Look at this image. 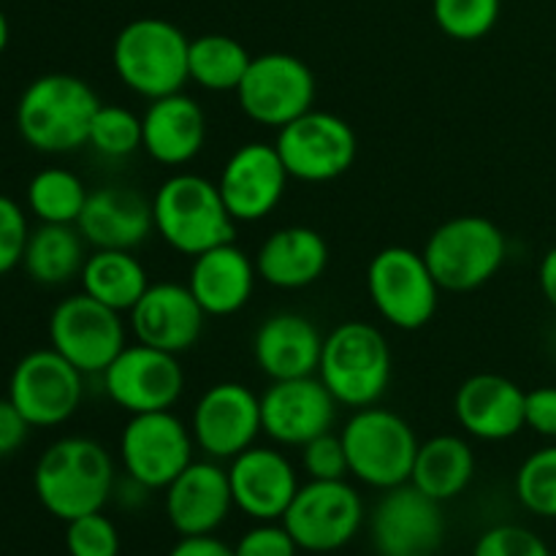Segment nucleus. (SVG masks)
<instances>
[{"instance_id":"obj_27","label":"nucleus","mask_w":556,"mask_h":556,"mask_svg":"<svg viewBox=\"0 0 556 556\" xmlns=\"http://www.w3.org/2000/svg\"><path fill=\"white\" fill-rule=\"evenodd\" d=\"M255 280H258L255 258H250L233 242H226L195 255L188 275V288L206 315L228 318L248 307Z\"/></svg>"},{"instance_id":"obj_37","label":"nucleus","mask_w":556,"mask_h":556,"mask_svg":"<svg viewBox=\"0 0 556 556\" xmlns=\"http://www.w3.org/2000/svg\"><path fill=\"white\" fill-rule=\"evenodd\" d=\"M68 556H119V532L103 510L65 521Z\"/></svg>"},{"instance_id":"obj_9","label":"nucleus","mask_w":556,"mask_h":556,"mask_svg":"<svg viewBox=\"0 0 556 556\" xmlns=\"http://www.w3.org/2000/svg\"><path fill=\"white\" fill-rule=\"evenodd\" d=\"M49 342L79 372L103 375L128 345L123 313L106 307L85 291L65 296L49 315Z\"/></svg>"},{"instance_id":"obj_20","label":"nucleus","mask_w":556,"mask_h":556,"mask_svg":"<svg viewBox=\"0 0 556 556\" xmlns=\"http://www.w3.org/2000/svg\"><path fill=\"white\" fill-rule=\"evenodd\" d=\"M130 334L141 345L179 356L199 342L206 313L195 302L188 282H150L144 296L130 309Z\"/></svg>"},{"instance_id":"obj_30","label":"nucleus","mask_w":556,"mask_h":556,"mask_svg":"<svg viewBox=\"0 0 556 556\" xmlns=\"http://www.w3.org/2000/svg\"><path fill=\"white\" fill-rule=\"evenodd\" d=\"M79 280L87 296L117 313H130L150 288V277L134 250H92Z\"/></svg>"},{"instance_id":"obj_10","label":"nucleus","mask_w":556,"mask_h":556,"mask_svg":"<svg viewBox=\"0 0 556 556\" xmlns=\"http://www.w3.org/2000/svg\"><path fill=\"white\" fill-rule=\"evenodd\" d=\"M275 147L288 177L320 185L351 172L358 141L351 123L340 114L309 109L307 114L277 130Z\"/></svg>"},{"instance_id":"obj_14","label":"nucleus","mask_w":556,"mask_h":556,"mask_svg":"<svg viewBox=\"0 0 556 556\" xmlns=\"http://www.w3.org/2000/svg\"><path fill=\"white\" fill-rule=\"evenodd\" d=\"M193 432L172 410L130 416L119 434L125 472L150 492L166 489L193 462Z\"/></svg>"},{"instance_id":"obj_28","label":"nucleus","mask_w":556,"mask_h":556,"mask_svg":"<svg viewBox=\"0 0 556 556\" xmlns=\"http://www.w3.org/2000/svg\"><path fill=\"white\" fill-rule=\"evenodd\" d=\"M329 266V244L309 226H286L271 231L255 255L261 280L280 291H302L324 277Z\"/></svg>"},{"instance_id":"obj_19","label":"nucleus","mask_w":556,"mask_h":556,"mask_svg":"<svg viewBox=\"0 0 556 556\" xmlns=\"http://www.w3.org/2000/svg\"><path fill=\"white\" fill-rule=\"evenodd\" d=\"M288 172L275 144L248 141L228 155L217 188L237 223H258L280 206Z\"/></svg>"},{"instance_id":"obj_26","label":"nucleus","mask_w":556,"mask_h":556,"mask_svg":"<svg viewBox=\"0 0 556 556\" xmlns=\"http://www.w3.org/2000/svg\"><path fill=\"white\" fill-rule=\"evenodd\" d=\"M141 150L161 166H185L206 141V114L199 101L185 92L163 96L150 101L141 114Z\"/></svg>"},{"instance_id":"obj_29","label":"nucleus","mask_w":556,"mask_h":556,"mask_svg":"<svg viewBox=\"0 0 556 556\" xmlns=\"http://www.w3.org/2000/svg\"><path fill=\"white\" fill-rule=\"evenodd\" d=\"M476 478V451L459 434H438L418 445L410 483L438 503L459 497Z\"/></svg>"},{"instance_id":"obj_7","label":"nucleus","mask_w":556,"mask_h":556,"mask_svg":"<svg viewBox=\"0 0 556 556\" xmlns=\"http://www.w3.org/2000/svg\"><path fill=\"white\" fill-rule=\"evenodd\" d=\"M348 470L367 486L394 489L410 481L418 454V438L410 424L394 410L369 405L348 418L340 432Z\"/></svg>"},{"instance_id":"obj_17","label":"nucleus","mask_w":556,"mask_h":556,"mask_svg":"<svg viewBox=\"0 0 556 556\" xmlns=\"http://www.w3.org/2000/svg\"><path fill=\"white\" fill-rule=\"evenodd\" d=\"M195 448L206 459L231 462L253 448L261 427V396L244 383H215L199 396L190 421Z\"/></svg>"},{"instance_id":"obj_25","label":"nucleus","mask_w":556,"mask_h":556,"mask_svg":"<svg viewBox=\"0 0 556 556\" xmlns=\"http://www.w3.org/2000/svg\"><path fill=\"white\" fill-rule=\"evenodd\" d=\"M324 340L318 326L299 313H275L253 337V358L269 380H296L318 375Z\"/></svg>"},{"instance_id":"obj_6","label":"nucleus","mask_w":556,"mask_h":556,"mask_svg":"<svg viewBox=\"0 0 556 556\" xmlns=\"http://www.w3.org/2000/svg\"><path fill=\"white\" fill-rule=\"evenodd\" d=\"M421 253L440 291L470 293L497 277L508 242L489 217L459 215L434 228Z\"/></svg>"},{"instance_id":"obj_12","label":"nucleus","mask_w":556,"mask_h":556,"mask_svg":"<svg viewBox=\"0 0 556 556\" xmlns=\"http://www.w3.org/2000/svg\"><path fill=\"white\" fill-rule=\"evenodd\" d=\"M237 101L253 123L280 130L313 109L315 74L296 54H258L237 87Z\"/></svg>"},{"instance_id":"obj_34","label":"nucleus","mask_w":556,"mask_h":556,"mask_svg":"<svg viewBox=\"0 0 556 556\" xmlns=\"http://www.w3.org/2000/svg\"><path fill=\"white\" fill-rule=\"evenodd\" d=\"M141 117L119 103H101L90 123L87 144L109 161L130 157L141 150Z\"/></svg>"},{"instance_id":"obj_22","label":"nucleus","mask_w":556,"mask_h":556,"mask_svg":"<svg viewBox=\"0 0 556 556\" xmlns=\"http://www.w3.org/2000/svg\"><path fill=\"white\" fill-rule=\"evenodd\" d=\"M163 492L168 525L182 538L215 535L233 508L228 470H223L215 459H193Z\"/></svg>"},{"instance_id":"obj_15","label":"nucleus","mask_w":556,"mask_h":556,"mask_svg":"<svg viewBox=\"0 0 556 556\" xmlns=\"http://www.w3.org/2000/svg\"><path fill=\"white\" fill-rule=\"evenodd\" d=\"M443 503L410 481L386 489L369 516V538L378 556H434L443 546Z\"/></svg>"},{"instance_id":"obj_43","label":"nucleus","mask_w":556,"mask_h":556,"mask_svg":"<svg viewBox=\"0 0 556 556\" xmlns=\"http://www.w3.org/2000/svg\"><path fill=\"white\" fill-rule=\"evenodd\" d=\"M30 429L33 427L27 424V418L16 410V405L9 396L0 400V459L16 454L25 445Z\"/></svg>"},{"instance_id":"obj_46","label":"nucleus","mask_w":556,"mask_h":556,"mask_svg":"<svg viewBox=\"0 0 556 556\" xmlns=\"http://www.w3.org/2000/svg\"><path fill=\"white\" fill-rule=\"evenodd\" d=\"M9 38H11V27H9V16L3 14V9H0V54L5 52V47H9Z\"/></svg>"},{"instance_id":"obj_24","label":"nucleus","mask_w":556,"mask_h":556,"mask_svg":"<svg viewBox=\"0 0 556 556\" xmlns=\"http://www.w3.org/2000/svg\"><path fill=\"white\" fill-rule=\"evenodd\" d=\"M527 391L510 378L494 372L470 375L456 389L454 416L470 438L483 443H503L525 429Z\"/></svg>"},{"instance_id":"obj_8","label":"nucleus","mask_w":556,"mask_h":556,"mask_svg":"<svg viewBox=\"0 0 556 556\" xmlns=\"http://www.w3.org/2000/svg\"><path fill=\"white\" fill-rule=\"evenodd\" d=\"M367 291L386 324L402 331H418L434 318L440 286L424 253L391 244L372 255L367 266Z\"/></svg>"},{"instance_id":"obj_1","label":"nucleus","mask_w":556,"mask_h":556,"mask_svg":"<svg viewBox=\"0 0 556 556\" xmlns=\"http://www.w3.org/2000/svg\"><path fill=\"white\" fill-rule=\"evenodd\" d=\"M114 478L112 454L90 438L54 440L38 459L33 489L47 514L60 521L103 510L112 500Z\"/></svg>"},{"instance_id":"obj_4","label":"nucleus","mask_w":556,"mask_h":556,"mask_svg":"<svg viewBox=\"0 0 556 556\" xmlns=\"http://www.w3.org/2000/svg\"><path fill=\"white\" fill-rule=\"evenodd\" d=\"M190 38L174 22L139 16L117 33L112 65L117 79L136 96L155 98L182 92L188 85Z\"/></svg>"},{"instance_id":"obj_44","label":"nucleus","mask_w":556,"mask_h":556,"mask_svg":"<svg viewBox=\"0 0 556 556\" xmlns=\"http://www.w3.org/2000/svg\"><path fill=\"white\" fill-rule=\"evenodd\" d=\"M168 556H237V552L215 535H188L168 552Z\"/></svg>"},{"instance_id":"obj_42","label":"nucleus","mask_w":556,"mask_h":556,"mask_svg":"<svg viewBox=\"0 0 556 556\" xmlns=\"http://www.w3.org/2000/svg\"><path fill=\"white\" fill-rule=\"evenodd\" d=\"M525 427L541 438L556 440V386H538L527 391Z\"/></svg>"},{"instance_id":"obj_39","label":"nucleus","mask_w":556,"mask_h":556,"mask_svg":"<svg viewBox=\"0 0 556 556\" xmlns=\"http://www.w3.org/2000/svg\"><path fill=\"white\" fill-rule=\"evenodd\" d=\"M302 467L309 481H345L351 476L342 438L334 432L318 434L302 445Z\"/></svg>"},{"instance_id":"obj_2","label":"nucleus","mask_w":556,"mask_h":556,"mask_svg":"<svg viewBox=\"0 0 556 556\" xmlns=\"http://www.w3.org/2000/svg\"><path fill=\"white\" fill-rule=\"evenodd\" d=\"M101 98L74 74H43L16 101V130L27 147L47 155H65L87 144Z\"/></svg>"},{"instance_id":"obj_45","label":"nucleus","mask_w":556,"mask_h":556,"mask_svg":"<svg viewBox=\"0 0 556 556\" xmlns=\"http://www.w3.org/2000/svg\"><path fill=\"white\" fill-rule=\"evenodd\" d=\"M538 282H541V291L546 296V302L556 309V244L543 255L541 266H538Z\"/></svg>"},{"instance_id":"obj_32","label":"nucleus","mask_w":556,"mask_h":556,"mask_svg":"<svg viewBox=\"0 0 556 556\" xmlns=\"http://www.w3.org/2000/svg\"><path fill=\"white\" fill-rule=\"evenodd\" d=\"M250 52L237 38L223 33H204L190 38L188 76L193 85L210 92H237L250 68Z\"/></svg>"},{"instance_id":"obj_18","label":"nucleus","mask_w":556,"mask_h":556,"mask_svg":"<svg viewBox=\"0 0 556 556\" xmlns=\"http://www.w3.org/2000/svg\"><path fill=\"white\" fill-rule=\"evenodd\" d=\"M337 405L318 375L296 380H271L261 394V427L269 440L286 448H302L318 434L331 432Z\"/></svg>"},{"instance_id":"obj_3","label":"nucleus","mask_w":556,"mask_h":556,"mask_svg":"<svg viewBox=\"0 0 556 556\" xmlns=\"http://www.w3.org/2000/svg\"><path fill=\"white\" fill-rule=\"evenodd\" d=\"M152 220L157 237L190 258L233 242L237 233V220L226 210L217 182L190 172L163 179L152 195Z\"/></svg>"},{"instance_id":"obj_35","label":"nucleus","mask_w":556,"mask_h":556,"mask_svg":"<svg viewBox=\"0 0 556 556\" xmlns=\"http://www.w3.org/2000/svg\"><path fill=\"white\" fill-rule=\"evenodd\" d=\"M440 30L454 41H481L500 20V0H432Z\"/></svg>"},{"instance_id":"obj_13","label":"nucleus","mask_w":556,"mask_h":556,"mask_svg":"<svg viewBox=\"0 0 556 556\" xmlns=\"http://www.w3.org/2000/svg\"><path fill=\"white\" fill-rule=\"evenodd\" d=\"M9 400L33 429L60 427L85 400V372L54 348L33 351L22 356L11 372Z\"/></svg>"},{"instance_id":"obj_11","label":"nucleus","mask_w":556,"mask_h":556,"mask_svg":"<svg viewBox=\"0 0 556 556\" xmlns=\"http://www.w3.org/2000/svg\"><path fill=\"white\" fill-rule=\"evenodd\" d=\"M280 521L302 552L329 554L358 535L364 500L348 481H307Z\"/></svg>"},{"instance_id":"obj_21","label":"nucleus","mask_w":556,"mask_h":556,"mask_svg":"<svg viewBox=\"0 0 556 556\" xmlns=\"http://www.w3.org/2000/svg\"><path fill=\"white\" fill-rule=\"evenodd\" d=\"M233 508L253 521H280L299 492L296 467L282 451L253 445L228 467Z\"/></svg>"},{"instance_id":"obj_41","label":"nucleus","mask_w":556,"mask_h":556,"mask_svg":"<svg viewBox=\"0 0 556 556\" xmlns=\"http://www.w3.org/2000/svg\"><path fill=\"white\" fill-rule=\"evenodd\" d=\"M237 556H296L302 548L282 527V521H258L233 546Z\"/></svg>"},{"instance_id":"obj_5","label":"nucleus","mask_w":556,"mask_h":556,"mask_svg":"<svg viewBox=\"0 0 556 556\" xmlns=\"http://www.w3.org/2000/svg\"><path fill=\"white\" fill-rule=\"evenodd\" d=\"M318 378L340 405H378L391 383L389 342L372 324L345 320L326 334Z\"/></svg>"},{"instance_id":"obj_16","label":"nucleus","mask_w":556,"mask_h":556,"mask_svg":"<svg viewBox=\"0 0 556 556\" xmlns=\"http://www.w3.org/2000/svg\"><path fill=\"white\" fill-rule=\"evenodd\" d=\"M103 389L128 416L172 410L185 391L182 364L174 353L134 342L106 367Z\"/></svg>"},{"instance_id":"obj_31","label":"nucleus","mask_w":556,"mask_h":556,"mask_svg":"<svg viewBox=\"0 0 556 556\" xmlns=\"http://www.w3.org/2000/svg\"><path fill=\"white\" fill-rule=\"evenodd\" d=\"M87 255L90 253L79 228L41 223L30 231L22 266L38 286H65L81 275Z\"/></svg>"},{"instance_id":"obj_38","label":"nucleus","mask_w":556,"mask_h":556,"mask_svg":"<svg viewBox=\"0 0 556 556\" xmlns=\"http://www.w3.org/2000/svg\"><path fill=\"white\" fill-rule=\"evenodd\" d=\"M472 556H552L546 541L519 525H497L478 538Z\"/></svg>"},{"instance_id":"obj_23","label":"nucleus","mask_w":556,"mask_h":556,"mask_svg":"<svg viewBox=\"0 0 556 556\" xmlns=\"http://www.w3.org/2000/svg\"><path fill=\"white\" fill-rule=\"evenodd\" d=\"M76 228L96 250H136L155 233L152 201L125 185L90 190Z\"/></svg>"},{"instance_id":"obj_36","label":"nucleus","mask_w":556,"mask_h":556,"mask_svg":"<svg viewBox=\"0 0 556 556\" xmlns=\"http://www.w3.org/2000/svg\"><path fill=\"white\" fill-rule=\"evenodd\" d=\"M516 497L530 514L556 519V445L527 456L516 472Z\"/></svg>"},{"instance_id":"obj_40","label":"nucleus","mask_w":556,"mask_h":556,"mask_svg":"<svg viewBox=\"0 0 556 556\" xmlns=\"http://www.w3.org/2000/svg\"><path fill=\"white\" fill-rule=\"evenodd\" d=\"M27 239H30V226L25 210L9 195H0V277L22 264Z\"/></svg>"},{"instance_id":"obj_33","label":"nucleus","mask_w":556,"mask_h":556,"mask_svg":"<svg viewBox=\"0 0 556 556\" xmlns=\"http://www.w3.org/2000/svg\"><path fill=\"white\" fill-rule=\"evenodd\" d=\"M90 190L81 177L60 166L41 168L27 182V210L38 223H58V226H76Z\"/></svg>"}]
</instances>
